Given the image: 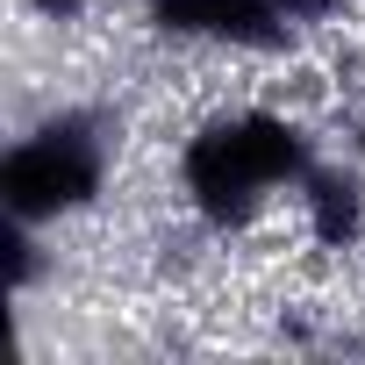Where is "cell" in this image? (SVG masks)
I'll use <instances>...</instances> for the list:
<instances>
[{
    "mask_svg": "<svg viewBox=\"0 0 365 365\" xmlns=\"http://www.w3.org/2000/svg\"><path fill=\"white\" fill-rule=\"evenodd\" d=\"M308 165H315V143H308V129L294 115L237 108V115H215L208 129L187 136V150H179V187H187V208L208 230H237L272 194L301 187Z\"/></svg>",
    "mask_w": 365,
    "mask_h": 365,
    "instance_id": "cell-1",
    "label": "cell"
},
{
    "mask_svg": "<svg viewBox=\"0 0 365 365\" xmlns=\"http://www.w3.org/2000/svg\"><path fill=\"white\" fill-rule=\"evenodd\" d=\"M108 158H115L108 122L93 108H58L51 122L15 136V150L0 158V208L15 222H29V230H51V222L101 201Z\"/></svg>",
    "mask_w": 365,
    "mask_h": 365,
    "instance_id": "cell-2",
    "label": "cell"
},
{
    "mask_svg": "<svg viewBox=\"0 0 365 365\" xmlns=\"http://www.w3.org/2000/svg\"><path fill=\"white\" fill-rule=\"evenodd\" d=\"M143 22L172 43H215V51H287L294 22L279 0H136Z\"/></svg>",
    "mask_w": 365,
    "mask_h": 365,
    "instance_id": "cell-3",
    "label": "cell"
},
{
    "mask_svg": "<svg viewBox=\"0 0 365 365\" xmlns=\"http://www.w3.org/2000/svg\"><path fill=\"white\" fill-rule=\"evenodd\" d=\"M301 222L322 251H351L365 237V179L336 172V165H308L301 179Z\"/></svg>",
    "mask_w": 365,
    "mask_h": 365,
    "instance_id": "cell-4",
    "label": "cell"
},
{
    "mask_svg": "<svg viewBox=\"0 0 365 365\" xmlns=\"http://www.w3.org/2000/svg\"><path fill=\"white\" fill-rule=\"evenodd\" d=\"M279 8H287V22L322 29V22H336V8H344V0H279Z\"/></svg>",
    "mask_w": 365,
    "mask_h": 365,
    "instance_id": "cell-5",
    "label": "cell"
},
{
    "mask_svg": "<svg viewBox=\"0 0 365 365\" xmlns=\"http://www.w3.org/2000/svg\"><path fill=\"white\" fill-rule=\"evenodd\" d=\"M29 8H36L43 22H79V15L93 8V0H29Z\"/></svg>",
    "mask_w": 365,
    "mask_h": 365,
    "instance_id": "cell-6",
    "label": "cell"
},
{
    "mask_svg": "<svg viewBox=\"0 0 365 365\" xmlns=\"http://www.w3.org/2000/svg\"><path fill=\"white\" fill-rule=\"evenodd\" d=\"M351 150H358V165H365V115L351 122Z\"/></svg>",
    "mask_w": 365,
    "mask_h": 365,
    "instance_id": "cell-7",
    "label": "cell"
}]
</instances>
